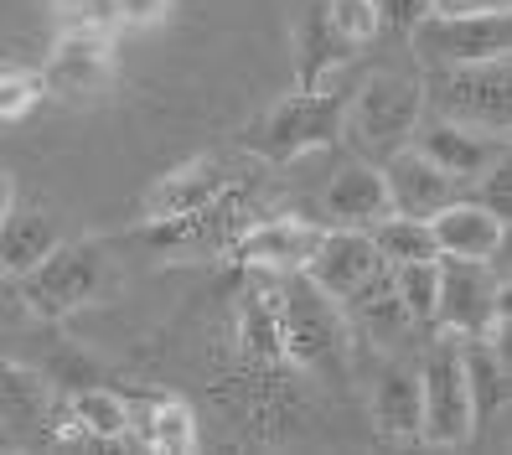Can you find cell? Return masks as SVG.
<instances>
[{
	"label": "cell",
	"instance_id": "e575fe53",
	"mask_svg": "<svg viewBox=\"0 0 512 455\" xmlns=\"http://www.w3.org/2000/svg\"><path fill=\"white\" fill-rule=\"evenodd\" d=\"M11 207H16V181H11V171H0V223H6Z\"/></svg>",
	"mask_w": 512,
	"mask_h": 455
},
{
	"label": "cell",
	"instance_id": "ffe728a7",
	"mask_svg": "<svg viewBox=\"0 0 512 455\" xmlns=\"http://www.w3.org/2000/svg\"><path fill=\"white\" fill-rule=\"evenodd\" d=\"M321 207H326V218L337 223V228H373V223L383 218V212H388L383 171H378V166H363V161L342 166L337 176L326 181Z\"/></svg>",
	"mask_w": 512,
	"mask_h": 455
},
{
	"label": "cell",
	"instance_id": "2e32d148",
	"mask_svg": "<svg viewBox=\"0 0 512 455\" xmlns=\"http://www.w3.org/2000/svg\"><path fill=\"white\" fill-rule=\"evenodd\" d=\"M414 150L430 156L450 181H476L492 161L507 156V135H487V130H471V125H456V119H419L414 125Z\"/></svg>",
	"mask_w": 512,
	"mask_h": 455
},
{
	"label": "cell",
	"instance_id": "44dd1931",
	"mask_svg": "<svg viewBox=\"0 0 512 455\" xmlns=\"http://www.w3.org/2000/svg\"><path fill=\"white\" fill-rule=\"evenodd\" d=\"M373 430L378 440H394V445H425L419 440V373L388 362L373 383Z\"/></svg>",
	"mask_w": 512,
	"mask_h": 455
},
{
	"label": "cell",
	"instance_id": "52a82bcc",
	"mask_svg": "<svg viewBox=\"0 0 512 455\" xmlns=\"http://www.w3.org/2000/svg\"><path fill=\"white\" fill-rule=\"evenodd\" d=\"M244 285L233 300V342L223 368L233 373H280L285 357V326H280V275L269 269H238Z\"/></svg>",
	"mask_w": 512,
	"mask_h": 455
},
{
	"label": "cell",
	"instance_id": "7a4b0ae2",
	"mask_svg": "<svg viewBox=\"0 0 512 455\" xmlns=\"http://www.w3.org/2000/svg\"><path fill=\"white\" fill-rule=\"evenodd\" d=\"M280 326H285V357L295 373L331 378V383L347 378V347H352L347 311L300 269L280 275Z\"/></svg>",
	"mask_w": 512,
	"mask_h": 455
},
{
	"label": "cell",
	"instance_id": "5bb4252c",
	"mask_svg": "<svg viewBox=\"0 0 512 455\" xmlns=\"http://www.w3.org/2000/svg\"><path fill=\"white\" fill-rule=\"evenodd\" d=\"M383 269H388V259L378 254V244L368 238V228H326L321 244H316V254L306 259V269H300V275L316 280L331 300H337V306H347V300L363 290V285H373Z\"/></svg>",
	"mask_w": 512,
	"mask_h": 455
},
{
	"label": "cell",
	"instance_id": "5b68a950",
	"mask_svg": "<svg viewBox=\"0 0 512 455\" xmlns=\"http://www.w3.org/2000/svg\"><path fill=\"white\" fill-rule=\"evenodd\" d=\"M419 88H425V109H435L440 119H456V125L487 130V135H507L512 130V73H507V57L430 68V78Z\"/></svg>",
	"mask_w": 512,
	"mask_h": 455
},
{
	"label": "cell",
	"instance_id": "d4e9b609",
	"mask_svg": "<svg viewBox=\"0 0 512 455\" xmlns=\"http://www.w3.org/2000/svg\"><path fill=\"white\" fill-rule=\"evenodd\" d=\"M68 419L78 424V435L94 445H114V440H130V399L114 388H78L73 399H63Z\"/></svg>",
	"mask_w": 512,
	"mask_h": 455
},
{
	"label": "cell",
	"instance_id": "7c38bea8",
	"mask_svg": "<svg viewBox=\"0 0 512 455\" xmlns=\"http://www.w3.org/2000/svg\"><path fill=\"white\" fill-rule=\"evenodd\" d=\"M57 388L21 362L0 357V450H32V445H52L57 430Z\"/></svg>",
	"mask_w": 512,
	"mask_h": 455
},
{
	"label": "cell",
	"instance_id": "484cf974",
	"mask_svg": "<svg viewBox=\"0 0 512 455\" xmlns=\"http://www.w3.org/2000/svg\"><path fill=\"white\" fill-rule=\"evenodd\" d=\"M368 238L378 244V254L388 264H414V259H435V233L430 218H404V212H383V218L368 228Z\"/></svg>",
	"mask_w": 512,
	"mask_h": 455
},
{
	"label": "cell",
	"instance_id": "836d02e7",
	"mask_svg": "<svg viewBox=\"0 0 512 455\" xmlns=\"http://www.w3.org/2000/svg\"><path fill=\"white\" fill-rule=\"evenodd\" d=\"M512 0H430V11L440 16H466V11H507Z\"/></svg>",
	"mask_w": 512,
	"mask_h": 455
},
{
	"label": "cell",
	"instance_id": "30bf717a",
	"mask_svg": "<svg viewBox=\"0 0 512 455\" xmlns=\"http://www.w3.org/2000/svg\"><path fill=\"white\" fill-rule=\"evenodd\" d=\"M419 119H425V88H419V78L378 68L363 78V88L347 94V125L342 130H352L373 150H394L414 135Z\"/></svg>",
	"mask_w": 512,
	"mask_h": 455
},
{
	"label": "cell",
	"instance_id": "8992f818",
	"mask_svg": "<svg viewBox=\"0 0 512 455\" xmlns=\"http://www.w3.org/2000/svg\"><path fill=\"white\" fill-rule=\"evenodd\" d=\"M249 223H259L254 212V187H238L218 202H207L197 212H182V218H156V223H140L135 238L161 254V259H223L233 249V238L244 233Z\"/></svg>",
	"mask_w": 512,
	"mask_h": 455
},
{
	"label": "cell",
	"instance_id": "4fadbf2b",
	"mask_svg": "<svg viewBox=\"0 0 512 455\" xmlns=\"http://www.w3.org/2000/svg\"><path fill=\"white\" fill-rule=\"evenodd\" d=\"M238 187H254L249 171L244 166H233V161H218V156H197V161H182L176 171H166L156 187L145 192L140 212H145V223H156V218H182V212H197L207 202H218Z\"/></svg>",
	"mask_w": 512,
	"mask_h": 455
},
{
	"label": "cell",
	"instance_id": "f546056e",
	"mask_svg": "<svg viewBox=\"0 0 512 455\" xmlns=\"http://www.w3.org/2000/svg\"><path fill=\"white\" fill-rule=\"evenodd\" d=\"M476 181H481V197H476V202L487 207V212H497L502 223H512V166H507V156L492 161Z\"/></svg>",
	"mask_w": 512,
	"mask_h": 455
},
{
	"label": "cell",
	"instance_id": "9a60e30c",
	"mask_svg": "<svg viewBox=\"0 0 512 455\" xmlns=\"http://www.w3.org/2000/svg\"><path fill=\"white\" fill-rule=\"evenodd\" d=\"M316 223L306 218H259L233 238V249L223 254V264L233 269H269V275H290V269H306V259L321 244Z\"/></svg>",
	"mask_w": 512,
	"mask_h": 455
},
{
	"label": "cell",
	"instance_id": "d6986e66",
	"mask_svg": "<svg viewBox=\"0 0 512 455\" xmlns=\"http://www.w3.org/2000/svg\"><path fill=\"white\" fill-rule=\"evenodd\" d=\"M461 373H466L471 419H476V430H481L487 419H497V414L507 409V393H512L507 331H497V337H466V342H461Z\"/></svg>",
	"mask_w": 512,
	"mask_h": 455
},
{
	"label": "cell",
	"instance_id": "3957f363",
	"mask_svg": "<svg viewBox=\"0 0 512 455\" xmlns=\"http://www.w3.org/2000/svg\"><path fill=\"white\" fill-rule=\"evenodd\" d=\"M119 285V264L104 249V238H73V244H57L21 275V306L37 321H63L83 306L104 300Z\"/></svg>",
	"mask_w": 512,
	"mask_h": 455
},
{
	"label": "cell",
	"instance_id": "83f0119b",
	"mask_svg": "<svg viewBox=\"0 0 512 455\" xmlns=\"http://www.w3.org/2000/svg\"><path fill=\"white\" fill-rule=\"evenodd\" d=\"M316 6H321V16H326L331 32H337L342 42H352L357 52H363V47L383 32L373 0H316Z\"/></svg>",
	"mask_w": 512,
	"mask_h": 455
},
{
	"label": "cell",
	"instance_id": "603a6c76",
	"mask_svg": "<svg viewBox=\"0 0 512 455\" xmlns=\"http://www.w3.org/2000/svg\"><path fill=\"white\" fill-rule=\"evenodd\" d=\"M352 57H357V47L331 32L321 6H311L306 21H300V32H295V83L300 88H326V78L337 68H347Z\"/></svg>",
	"mask_w": 512,
	"mask_h": 455
},
{
	"label": "cell",
	"instance_id": "7402d4cb",
	"mask_svg": "<svg viewBox=\"0 0 512 455\" xmlns=\"http://www.w3.org/2000/svg\"><path fill=\"white\" fill-rule=\"evenodd\" d=\"M130 440L166 455H187L202 440L197 409L182 399H130Z\"/></svg>",
	"mask_w": 512,
	"mask_h": 455
},
{
	"label": "cell",
	"instance_id": "f1b7e54d",
	"mask_svg": "<svg viewBox=\"0 0 512 455\" xmlns=\"http://www.w3.org/2000/svg\"><path fill=\"white\" fill-rule=\"evenodd\" d=\"M47 99L42 68H0V125H21Z\"/></svg>",
	"mask_w": 512,
	"mask_h": 455
},
{
	"label": "cell",
	"instance_id": "d6a6232c",
	"mask_svg": "<svg viewBox=\"0 0 512 455\" xmlns=\"http://www.w3.org/2000/svg\"><path fill=\"white\" fill-rule=\"evenodd\" d=\"M73 6V21L83 26H109V32H119V6L114 0H68Z\"/></svg>",
	"mask_w": 512,
	"mask_h": 455
},
{
	"label": "cell",
	"instance_id": "ba28073f",
	"mask_svg": "<svg viewBox=\"0 0 512 455\" xmlns=\"http://www.w3.org/2000/svg\"><path fill=\"white\" fill-rule=\"evenodd\" d=\"M42 83L63 104H104L119 83V52L109 26H83L68 21L63 37L52 42V57L42 68Z\"/></svg>",
	"mask_w": 512,
	"mask_h": 455
},
{
	"label": "cell",
	"instance_id": "4dcf8cb0",
	"mask_svg": "<svg viewBox=\"0 0 512 455\" xmlns=\"http://www.w3.org/2000/svg\"><path fill=\"white\" fill-rule=\"evenodd\" d=\"M378 6V26H394V32H409L414 21L430 16V0H373Z\"/></svg>",
	"mask_w": 512,
	"mask_h": 455
},
{
	"label": "cell",
	"instance_id": "1f68e13d",
	"mask_svg": "<svg viewBox=\"0 0 512 455\" xmlns=\"http://www.w3.org/2000/svg\"><path fill=\"white\" fill-rule=\"evenodd\" d=\"M114 6H119V26H156L171 0H114Z\"/></svg>",
	"mask_w": 512,
	"mask_h": 455
},
{
	"label": "cell",
	"instance_id": "4316f807",
	"mask_svg": "<svg viewBox=\"0 0 512 455\" xmlns=\"http://www.w3.org/2000/svg\"><path fill=\"white\" fill-rule=\"evenodd\" d=\"M394 290L409 326H435V259L394 264Z\"/></svg>",
	"mask_w": 512,
	"mask_h": 455
},
{
	"label": "cell",
	"instance_id": "e0dca14e",
	"mask_svg": "<svg viewBox=\"0 0 512 455\" xmlns=\"http://www.w3.org/2000/svg\"><path fill=\"white\" fill-rule=\"evenodd\" d=\"M378 171H383V187H388V212H404V218H435V212L456 197V181H450L430 156H419L409 140L388 150V161Z\"/></svg>",
	"mask_w": 512,
	"mask_h": 455
},
{
	"label": "cell",
	"instance_id": "cb8c5ba5",
	"mask_svg": "<svg viewBox=\"0 0 512 455\" xmlns=\"http://www.w3.org/2000/svg\"><path fill=\"white\" fill-rule=\"evenodd\" d=\"M52 244H57V223L42 207H11L6 223H0V275L21 280Z\"/></svg>",
	"mask_w": 512,
	"mask_h": 455
},
{
	"label": "cell",
	"instance_id": "277c9868",
	"mask_svg": "<svg viewBox=\"0 0 512 455\" xmlns=\"http://www.w3.org/2000/svg\"><path fill=\"white\" fill-rule=\"evenodd\" d=\"M435 331L456 342L507 331V285L492 259L435 254Z\"/></svg>",
	"mask_w": 512,
	"mask_h": 455
},
{
	"label": "cell",
	"instance_id": "d590c367",
	"mask_svg": "<svg viewBox=\"0 0 512 455\" xmlns=\"http://www.w3.org/2000/svg\"><path fill=\"white\" fill-rule=\"evenodd\" d=\"M0 295H6V275H0Z\"/></svg>",
	"mask_w": 512,
	"mask_h": 455
},
{
	"label": "cell",
	"instance_id": "ac0fdd59",
	"mask_svg": "<svg viewBox=\"0 0 512 455\" xmlns=\"http://www.w3.org/2000/svg\"><path fill=\"white\" fill-rule=\"evenodd\" d=\"M430 233H435V249L456 259H497L507 244V223L497 212H487L481 202H456V197L430 218Z\"/></svg>",
	"mask_w": 512,
	"mask_h": 455
},
{
	"label": "cell",
	"instance_id": "8fae6325",
	"mask_svg": "<svg viewBox=\"0 0 512 455\" xmlns=\"http://www.w3.org/2000/svg\"><path fill=\"white\" fill-rule=\"evenodd\" d=\"M419 440L461 450L476 440V419L466 399V373H461V342L445 337L430 347L425 373H419Z\"/></svg>",
	"mask_w": 512,
	"mask_h": 455
},
{
	"label": "cell",
	"instance_id": "9c48e42d",
	"mask_svg": "<svg viewBox=\"0 0 512 455\" xmlns=\"http://www.w3.org/2000/svg\"><path fill=\"white\" fill-rule=\"evenodd\" d=\"M409 47L425 68H456V63H492L512 52V16L507 11H466V16H440L409 26Z\"/></svg>",
	"mask_w": 512,
	"mask_h": 455
},
{
	"label": "cell",
	"instance_id": "6da1fadb",
	"mask_svg": "<svg viewBox=\"0 0 512 455\" xmlns=\"http://www.w3.org/2000/svg\"><path fill=\"white\" fill-rule=\"evenodd\" d=\"M347 125V94L342 88H295L290 99L269 104L238 130V150L264 166H285L295 156H311L342 140Z\"/></svg>",
	"mask_w": 512,
	"mask_h": 455
}]
</instances>
